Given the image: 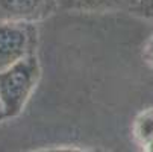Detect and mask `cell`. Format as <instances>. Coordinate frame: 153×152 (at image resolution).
<instances>
[{
    "mask_svg": "<svg viewBox=\"0 0 153 152\" xmlns=\"http://www.w3.org/2000/svg\"><path fill=\"white\" fill-rule=\"evenodd\" d=\"M144 58L146 61L153 67V35L149 38V41L146 43V47H144Z\"/></svg>",
    "mask_w": 153,
    "mask_h": 152,
    "instance_id": "obj_6",
    "label": "cell"
},
{
    "mask_svg": "<svg viewBox=\"0 0 153 152\" xmlns=\"http://www.w3.org/2000/svg\"><path fill=\"white\" fill-rule=\"evenodd\" d=\"M135 137L144 145L153 140V108L143 111L134 123Z\"/></svg>",
    "mask_w": 153,
    "mask_h": 152,
    "instance_id": "obj_4",
    "label": "cell"
},
{
    "mask_svg": "<svg viewBox=\"0 0 153 152\" xmlns=\"http://www.w3.org/2000/svg\"><path fill=\"white\" fill-rule=\"evenodd\" d=\"M6 117H5V111H3V106H2V102H0V122L2 120H5Z\"/></svg>",
    "mask_w": 153,
    "mask_h": 152,
    "instance_id": "obj_10",
    "label": "cell"
},
{
    "mask_svg": "<svg viewBox=\"0 0 153 152\" xmlns=\"http://www.w3.org/2000/svg\"><path fill=\"white\" fill-rule=\"evenodd\" d=\"M144 152H153V140L144 143Z\"/></svg>",
    "mask_w": 153,
    "mask_h": 152,
    "instance_id": "obj_8",
    "label": "cell"
},
{
    "mask_svg": "<svg viewBox=\"0 0 153 152\" xmlns=\"http://www.w3.org/2000/svg\"><path fill=\"white\" fill-rule=\"evenodd\" d=\"M137 9L143 17L153 21V0H138Z\"/></svg>",
    "mask_w": 153,
    "mask_h": 152,
    "instance_id": "obj_5",
    "label": "cell"
},
{
    "mask_svg": "<svg viewBox=\"0 0 153 152\" xmlns=\"http://www.w3.org/2000/svg\"><path fill=\"white\" fill-rule=\"evenodd\" d=\"M82 2H83V0H82ZM85 2H86V3H93V5L96 3V5H97V3H106V2H111V0H85Z\"/></svg>",
    "mask_w": 153,
    "mask_h": 152,
    "instance_id": "obj_9",
    "label": "cell"
},
{
    "mask_svg": "<svg viewBox=\"0 0 153 152\" xmlns=\"http://www.w3.org/2000/svg\"><path fill=\"white\" fill-rule=\"evenodd\" d=\"M36 28L29 23L0 21V73L35 53Z\"/></svg>",
    "mask_w": 153,
    "mask_h": 152,
    "instance_id": "obj_2",
    "label": "cell"
},
{
    "mask_svg": "<svg viewBox=\"0 0 153 152\" xmlns=\"http://www.w3.org/2000/svg\"><path fill=\"white\" fill-rule=\"evenodd\" d=\"M59 0H0V21L29 23L49 17Z\"/></svg>",
    "mask_w": 153,
    "mask_h": 152,
    "instance_id": "obj_3",
    "label": "cell"
},
{
    "mask_svg": "<svg viewBox=\"0 0 153 152\" xmlns=\"http://www.w3.org/2000/svg\"><path fill=\"white\" fill-rule=\"evenodd\" d=\"M39 76L41 67L35 53L0 73V102L6 119L17 117L23 111Z\"/></svg>",
    "mask_w": 153,
    "mask_h": 152,
    "instance_id": "obj_1",
    "label": "cell"
},
{
    "mask_svg": "<svg viewBox=\"0 0 153 152\" xmlns=\"http://www.w3.org/2000/svg\"><path fill=\"white\" fill-rule=\"evenodd\" d=\"M35 152H88L77 148H50V149H42V151H35Z\"/></svg>",
    "mask_w": 153,
    "mask_h": 152,
    "instance_id": "obj_7",
    "label": "cell"
}]
</instances>
